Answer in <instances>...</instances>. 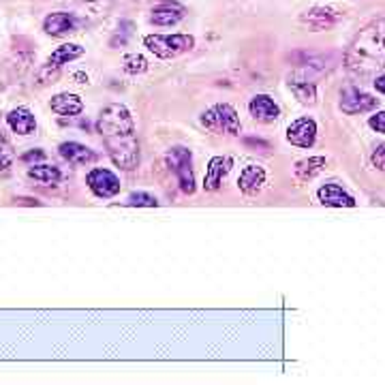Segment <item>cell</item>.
<instances>
[{"mask_svg":"<svg viewBox=\"0 0 385 385\" xmlns=\"http://www.w3.org/2000/svg\"><path fill=\"white\" fill-rule=\"evenodd\" d=\"M97 131L101 133L109 159L115 167L133 172L139 165V141L129 107L122 103H109L101 109Z\"/></svg>","mask_w":385,"mask_h":385,"instance_id":"obj_1","label":"cell"},{"mask_svg":"<svg viewBox=\"0 0 385 385\" xmlns=\"http://www.w3.org/2000/svg\"><path fill=\"white\" fill-rule=\"evenodd\" d=\"M349 69L362 75H368L374 69H381L385 62V30L379 26L366 28L351 46L349 52Z\"/></svg>","mask_w":385,"mask_h":385,"instance_id":"obj_2","label":"cell"},{"mask_svg":"<svg viewBox=\"0 0 385 385\" xmlns=\"http://www.w3.org/2000/svg\"><path fill=\"white\" fill-rule=\"evenodd\" d=\"M202 125L214 135H238L240 115L234 105L216 103L202 113Z\"/></svg>","mask_w":385,"mask_h":385,"instance_id":"obj_3","label":"cell"},{"mask_svg":"<svg viewBox=\"0 0 385 385\" xmlns=\"http://www.w3.org/2000/svg\"><path fill=\"white\" fill-rule=\"evenodd\" d=\"M144 46L159 58H176L195 48V38L190 34H148Z\"/></svg>","mask_w":385,"mask_h":385,"instance_id":"obj_4","label":"cell"},{"mask_svg":"<svg viewBox=\"0 0 385 385\" xmlns=\"http://www.w3.org/2000/svg\"><path fill=\"white\" fill-rule=\"evenodd\" d=\"M84 48L82 46H75V43H64V46H60V48H56L54 52H52V56L48 58V62L43 64V69L38 71V75H36V84L38 86H46V84H54L56 80H58V75H60V69L66 64V62H71V60H75V58H80V56H84Z\"/></svg>","mask_w":385,"mask_h":385,"instance_id":"obj_5","label":"cell"},{"mask_svg":"<svg viewBox=\"0 0 385 385\" xmlns=\"http://www.w3.org/2000/svg\"><path fill=\"white\" fill-rule=\"evenodd\" d=\"M169 169H174V174L178 176L180 188L186 195H192L195 192V174H192V154L188 148L184 146H176L167 152L165 157Z\"/></svg>","mask_w":385,"mask_h":385,"instance_id":"obj_6","label":"cell"},{"mask_svg":"<svg viewBox=\"0 0 385 385\" xmlns=\"http://www.w3.org/2000/svg\"><path fill=\"white\" fill-rule=\"evenodd\" d=\"M86 182H88V188L94 192L97 197L101 200H109V197H115L120 192V180L113 172L109 169H103V167H94L88 176H86Z\"/></svg>","mask_w":385,"mask_h":385,"instance_id":"obj_7","label":"cell"},{"mask_svg":"<svg viewBox=\"0 0 385 385\" xmlns=\"http://www.w3.org/2000/svg\"><path fill=\"white\" fill-rule=\"evenodd\" d=\"M287 139L289 144L298 148H311L317 139V125L313 118H300L287 129Z\"/></svg>","mask_w":385,"mask_h":385,"instance_id":"obj_8","label":"cell"},{"mask_svg":"<svg viewBox=\"0 0 385 385\" xmlns=\"http://www.w3.org/2000/svg\"><path fill=\"white\" fill-rule=\"evenodd\" d=\"M248 111L257 122L270 125V122H276L281 118V107L270 99L267 94H257L251 99L248 103Z\"/></svg>","mask_w":385,"mask_h":385,"instance_id":"obj_9","label":"cell"},{"mask_svg":"<svg viewBox=\"0 0 385 385\" xmlns=\"http://www.w3.org/2000/svg\"><path fill=\"white\" fill-rule=\"evenodd\" d=\"M379 105V99L358 90V88H349L344 90L340 97V109L344 113H360V111H370Z\"/></svg>","mask_w":385,"mask_h":385,"instance_id":"obj_10","label":"cell"},{"mask_svg":"<svg viewBox=\"0 0 385 385\" xmlns=\"http://www.w3.org/2000/svg\"><path fill=\"white\" fill-rule=\"evenodd\" d=\"M231 167H234V159H231V157H214V159H210L208 169H206V178H204V188L210 190V192L218 190L223 180L231 172Z\"/></svg>","mask_w":385,"mask_h":385,"instance_id":"obj_11","label":"cell"},{"mask_svg":"<svg viewBox=\"0 0 385 385\" xmlns=\"http://www.w3.org/2000/svg\"><path fill=\"white\" fill-rule=\"evenodd\" d=\"M58 152L64 161H69L73 165H88V163L97 161V154L80 141H64L58 146Z\"/></svg>","mask_w":385,"mask_h":385,"instance_id":"obj_12","label":"cell"},{"mask_svg":"<svg viewBox=\"0 0 385 385\" xmlns=\"http://www.w3.org/2000/svg\"><path fill=\"white\" fill-rule=\"evenodd\" d=\"M317 195H319V202L323 206H332V208H354L356 206V200L346 190H342L338 184L321 186Z\"/></svg>","mask_w":385,"mask_h":385,"instance_id":"obj_13","label":"cell"},{"mask_svg":"<svg viewBox=\"0 0 385 385\" xmlns=\"http://www.w3.org/2000/svg\"><path fill=\"white\" fill-rule=\"evenodd\" d=\"M340 18H342V13H338V11L332 9V7H315V9L306 11V13L302 15V22L308 24L311 28H315V30H323V28L334 26Z\"/></svg>","mask_w":385,"mask_h":385,"instance_id":"obj_14","label":"cell"},{"mask_svg":"<svg viewBox=\"0 0 385 385\" xmlns=\"http://www.w3.org/2000/svg\"><path fill=\"white\" fill-rule=\"evenodd\" d=\"M43 30L52 36H66L77 30V18L73 13H52L46 18Z\"/></svg>","mask_w":385,"mask_h":385,"instance_id":"obj_15","label":"cell"},{"mask_svg":"<svg viewBox=\"0 0 385 385\" xmlns=\"http://www.w3.org/2000/svg\"><path fill=\"white\" fill-rule=\"evenodd\" d=\"M7 125L11 127L13 133L18 135H32L36 131V120L30 109L26 107H18V109H11L7 113Z\"/></svg>","mask_w":385,"mask_h":385,"instance_id":"obj_16","label":"cell"},{"mask_svg":"<svg viewBox=\"0 0 385 385\" xmlns=\"http://www.w3.org/2000/svg\"><path fill=\"white\" fill-rule=\"evenodd\" d=\"M265 184V169L259 167V165H248L242 169L240 174V180H238V186L244 195H257V192L263 188Z\"/></svg>","mask_w":385,"mask_h":385,"instance_id":"obj_17","label":"cell"},{"mask_svg":"<svg viewBox=\"0 0 385 385\" xmlns=\"http://www.w3.org/2000/svg\"><path fill=\"white\" fill-rule=\"evenodd\" d=\"M186 15V9L178 3H163L152 11L150 22L157 26H174Z\"/></svg>","mask_w":385,"mask_h":385,"instance_id":"obj_18","label":"cell"},{"mask_svg":"<svg viewBox=\"0 0 385 385\" xmlns=\"http://www.w3.org/2000/svg\"><path fill=\"white\" fill-rule=\"evenodd\" d=\"M52 111L58 115H77L84 111V101L73 92H60L52 99Z\"/></svg>","mask_w":385,"mask_h":385,"instance_id":"obj_19","label":"cell"},{"mask_svg":"<svg viewBox=\"0 0 385 385\" xmlns=\"http://www.w3.org/2000/svg\"><path fill=\"white\" fill-rule=\"evenodd\" d=\"M323 167H326L323 157H311V159H304V161L295 163V176L300 182H308L315 176H319L323 172Z\"/></svg>","mask_w":385,"mask_h":385,"instance_id":"obj_20","label":"cell"},{"mask_svg":"<svg viewBox=\"0 0 385 385\" xmlns=\"http://www.w3.org/2000/svg\"><path fill=\"white\" fill-rule=\"evenodd\" d=\"M28 176L41 184H58L60 182V169L54 165H32V167H28Z\"/></svg>","mask_w":385,"mask_h":385,"instance_id":"obj_21","label":"cell"},{"mask_svg":"<svg viewBox=\"0 0 385 385\" xmlns=\"http://www.w3.org/2000/svg\"><path fill=\"white\" fill-rule=\"evenodd\" d=\"M289 86H291L293 94L300 99V103H304V105H315V101H317V88H315L313 82H289Z\"/></svg>","mask_w":385,"mask_h":385,"instance_id":"obj_22","label":"cell"},{"mask_svg":"<svg viewBox=\"0 0 385 385\" xmlns=\"http://www.w3.org/2000/svg\"><path fill=\"white\" fill-rule=\"evenodd\" d=\"M125 71L131 73V75L146 73L148 71V60L139 54H129V56H125Z\"/></svg>","mask_w":385,"mask_h":385,"instance_id":"obj_23","label":"cell"},{"mask_svg":"<svg viewBox=\"0 0 385 385\" xmlns=\"http://www.w3.org/2000/svg\"><path fill=\"white\" fill-rule=\"evenodd\" d=\"M127 206H146V208H157L159 202L154 195H150V192H133V195L127 200Z\"/></svg>","mask_w":385,"mask_h":385,"instance_id":"obj_24","label":"cell"},{"mask_svg":"<svg viewBox=\"0 0 385 385\" xmlns=\"http://www.w3.org/2000/svg\"><path fill=\"white\" fill-rule=\"evenodd\" d=\"M370 163H372L377 169L385 172V144H379V146L372 150V154H370Z\"/></svg>","mask_w":385,"mask_h":385,"instance_id":"obj_25","label":"cell"},{"mask_svg":"<svg viewBox=\"0 0 385 385\" xmlns=\"http://www.w3.org/2000/svg\"><path fill=\"white\" fill-rule=\"evenodd\" d=\"M368 125H370V129H374L377 133H383V135H385V109L379 111V113H374V115H370Z\"/></svg>","mask_w":385,"mask_h":385,"instance_id":"obj_26","label":"cell"},{"mask_svg":"<svg viewBox=\"0 0 385 385\" xmlns=\"http://www.w3.org/2000/svg\"><path fill=\"white\" fill-rule=\"evenodd\" d=\"M11 161H13V157L9 152H0V172H7L11 167Z\"/></svg>","mask_w":385,"mask_h":385,"instance_id":"obj_27","label":"cell"},{"mask_svg":"<svg viewBox=\"0 0 385 385\" xmlns=\"http://www.w3.org/2000/svg\"><path fill=\"white\" fill-rule=\"evenodd\" d=\"M46 154L41 152V150H36V152H28L26 157H24V161H32V159H43Z\"/></svg>","mask_w":385,"mask_h":385,"instance_id":"obj_28","label":"cell"},{"mask_svg":"<svg viewBox=\"0 0 385 385\" xmlns=\"http://www.w3.org/2000/svg\"><path fill=\"white\" fill-rule=\"evenodd\" d=\"M374 88H377L379 92H383V94H385V75L377 77V80H374Z\"/></svg>","mask_w":385,"mask_h":385,"instance_id":"obj_29","label":"cell"},{"mask_svg":"<svg viewBox=\"0 0 385 385\" xmlns=\"http://www.w3.org/2000/svg\"><path fill=\"white\" fill-rule=\"evenodd\" d=\"M88 3H103V7H107L109 3H113V0H88Z\"/></svg>","mask_w":385,"mask_h":385,"instance_id":"obj_30","label":"cell"}]
</instances>
